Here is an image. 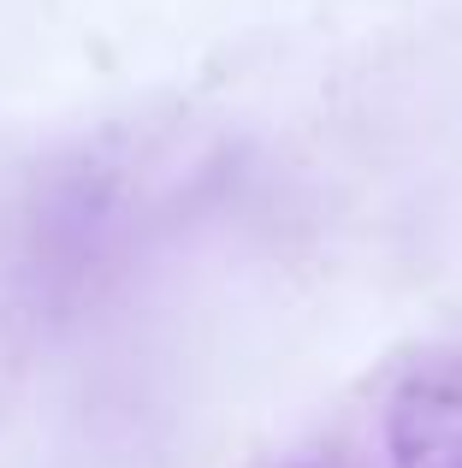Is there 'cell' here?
Returning <instances> with one entry per match:
<instances>
[{"instance_id": "cell-2", "label": "cell", "mask_w": 462, "mask_h": 468, "mask_svg": "<svg viewBox=\"0 0 462 468\" xmlns=\"http://www.w3.org/2000/svg\"><path fill=\"white\" fill-rule=\"evenodd\" d=\"M290 468H338L332 457H309V463H290Z\"/></svg>"}, {"instance_id": "cell-1", "label": "cell", "mask_w": 462, "mask_h": 468, "mask_svg": "<svg viewBox=\"0 0 462 468\" xmlns=\"http://www.w3.org/2000/svg\"><path fill=\"white\" fill-rule=\"evenodd\" d=\"M392 468H462V350H433L385 403Z\"/></svg>"}]
</instances>
